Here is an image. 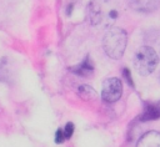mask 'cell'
I'll use <instances>...</instances> for the list:
<instances>
[{"label": "cell", "mask_w": 160, "mask_h": 147, "mask_svg": "<svg viewBox=\"0 0 160 147\" xmlns=\"http://www.w3.org/2000/svg\"><path fill=\"white\" fill-rule=\"evenodd\" d=\"M120 14L119 0H90L88 5L89 22L100 29L111 27Z\"/></svg>", "instance_id": "1"}, {"label": "cell", "mask_w": 160, "mask_h": 147, "mask_svg": "<svg viewBox=\"0 0 160 147\" xmlns=\"http://www.w3.org/2000/svg\"><path fill=\"white\" fill-rule=\"evenodd\" d=\"M126 42H128L126 31L121 27L111 26V27H109V30L104 35L102 49L110 59L119 60L122 57V55L125 52Z\"/></svg>", "instance_id": "2"}, {"label": "cell", "mask_w": 160, "mask_h": 147, "mask_svg": "<svg viewBox=\"0 0 160 147\" xmlns=\"http://www.w3.org/2000/svg\"><path fill=\"white\" fill-rule=\"evenodd\" d=\"M159 57L156 51L150 46H141L134 55V67L141 76L150 75L158 66Z\"/></svg>", "instance_id": "3"}, {"label": "cell", "mask_w": 160, "mask_h": 147, "mask_svg": "<svg viewBox=\"0 0 160 147\" xmlns=\"http://www.w3.org/2000/svg\"><path fill=\"white\" fill-rule=\"evenodd\" d=\"M122 93V83L118 77H110L106 78L102 83V90H101V98L108 102L112 103L116 102Z\"/></svg>", "instance_id": "4"}, {"label": "cell", "mask_w": 160, "mask_h": 147, "mask_svg": "<svg viewBox=\"0 0 160 147\" xmlns=\"http://www.w3.org/2000/svg\"><path fill=\"white\" fill-rule=\"evenodd\" d=\"M129 5L140 12H151L159 7L160 0H128Z\"/></svg>", "instance_id": "5"}, {"label": "cell", "mask_w": 160, "mask_h": 147, "mask_svg": "<svg viewBox=\"0 0 160 147\" xmlns=\"http://www.w3.org/2000/svg\"><path fill=\"white\" fill-rule=\"evenodd\" d=\"M70 71H72L75 75H79V76H84V77H89L92 75L94 72V65L90 60V57L88 56L81 64L74 66V67H70Z\"/></svg>", "instance_id": "6"}, {"label": "cell", "mask_w": 160, "mask_h": 147, "mask_svg": "<svg viewBox=\"0 0 160 147\" xmlns=\"http://www.w3.org/2000/svg\"><path fill=\"white\" fill-rule=\"evenodd\" d=\"M160 118V101L156 103H146L142 115L140 116L141 121H152Z\"/></svg>", "instance_id": "7"}, {"label": "cell", "mask_w": 160, "mask_h": 147, "mask_svg": "<svg viewBox=\"0 0 160 147\" xmlns=\"http://www.w3.org/2000/svg\"><path fill=\"white\" fill-rule=\"evenodd\" d=\"M138 146H150V147H155V146H160V133L155 132V131H150L148 133H145L138 142Z\"/></svg>", "instance_id": "8"}, {"label": "cell", "mask_w": 160, "mask_h": 147, "mask_svg": "<svg viewBox=\"0 0 160 147\" xmlns=\"http://www.w3.org/2000/svg\"><path fill=\"white\" fill-rule=\"evenodd\" d=\"M78 93L79 96L85 100V101H94L96 98V92L92 87L88 86V85H81L78 87Z\"/></svg>", "instance_id": "9"}, {"label": "cell", "mask_w": 160, "mask_h": 147, "mask_svg": "<svg viewBox=\"0 0 160 147\" xmlns=\"http://www.w3.org/2000/svg\"><path fill=\"white\" fill-rule=\"evenodd\" d=\"M10 76V71L8 70V64H6V59H2L0 62V80L2 82H8V77Z\"/></svg>", "instance_id": "10"}, {"label": "cell", "mask_w": 160, "mask_h": 147, "mask_svg": "<svg viewBox=\"0 0 160 147\" xmlns=\"http://www.w3.org/2000/svg\"><path fill=\"white\" fill-rule=\"evenodd\" d=\"M72 132H74V125H72L71 122H69V123L65 126V128H64V133H65V137H66V138L71 137V136H72Z\"/></svg>", "instance_id": "11"}, {"label": "cell", "mask_w": 160, "mask_h": 147, "mask_svg": "<svg viewBox=\"0 0 160 147\" xmlns=\"http://www.w3.org/2000/svg\"><path fill=\"white\" fill-rule=\"evenodd\" d=\"M65 138H66V137H65L64 130H58V131H56V136H55V142H56V143H61Z\"/></svg>", "instance_id": "12"}, {"label": "cell", "mask_w": 160, "mask_h": 147, "mask_svg": "<svg viewBox=\"0 0 160 147\" xmlns=\"http://www.w3.org/2000/svg\"><path fill=\"white\" fill-rule=\"evenodd\" d=\"M124 76L126 77V80H128L129 85H130V86H134V83H132V80H131V76H130V71H129L128 69H124Z\"/></svg>", "instance_id": "13"}]
</instances>
